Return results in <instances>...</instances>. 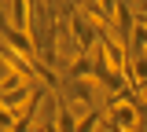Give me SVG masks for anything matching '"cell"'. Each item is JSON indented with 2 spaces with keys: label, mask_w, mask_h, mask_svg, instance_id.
I'll list each match as a JSON object with an SVG mask.
<instances>
[{
  "label": "cell",
  "mask_w": 147,
  "mask_h": 132,
  "mask_svg": "<svg viewBox=\"0 0 147 132\" xmlns=\"http://www.w3.org/2000/svg\"><path fill=\"white\" fill-rule=\"evenodd\" d=\"M66 26H70V37H74V44H77L81 52H96V48H99L103 29H99V22L92 19L85 7H77V11L70 15V22H66Z\"/></svg>",
  "instance_id": "cell-1"
},
{
  "label": "cell",
  "mask_w": 147,
  "mask_h": 132,
  "mask_svg": "<svg viewBox=\"0 0 147 132\" xmlns=\"http://www.w3.org/2000/svg\"><path fill=\"white\" fill-rule=\"evenodd\" d=\"M63 99H74V103H77V114L99 110V107H96V81H66V95H63Z\"/></svg>",
  "instance_id": "cell-2"
},
{
  "label": "cell",
  "mask_w": 147,
  "mask_h": 132,
  "mask_svg": "<svg viewBox=\"0 0 147 132\" xmlns=\"http://www.w3.org/2000/svg\"><path fill=\"white\" fill-rule=\"evenodd\" d=\"M92 74H96V52H81V55L70 62L66 81H92Z\"/></svg>",
  "instance_id": "cell-3"
},
{
  "label": "cell",
  "mask_w": 147,
  "mask_h": 132,
  "mask_svg": "<svg viewBox=\"0 0 147 132\" xmlns=\"http://www.w3.org/2000/svg\"><path fill=\"white\" fill-rule=\"evenodd\" d=\"M132 48H140V52H147V26L140 19H136V29H132Z\"/></svg>",
  "instance_id": "cell-4"
},
{
  "label": "cell",
  "mask_w": 147,
  "mask_h": 132,
  "mask_svg": "<svg viewBox=\"0 0 147 132\" xmlns=\"http://www.w3.org/2000/svg\"><path fill=\"white\" fill-rule=\"evenodd\" d=\"M4 29H11V11L0 7V33H4Z\"/></svg>",
  "instance_id": "cell-5"
},
{
  "label": "cell",
  "mask_w": 147,
  "mask_h": 132,
  "mask_svg": "<svg viewBox=\"0 0 147 132\" xmlns=\"http://www.w3.org/2000/svg\"><path fill=\"white\" fill-rule=\"evenodd\" d=\"M140 22H144V26H147V15H144V19H140Z\"/></svg>",
  "instance_id": "cell-6"
},
{
  "label": "cell",
  "mask_w": 147,
  "mask_h": 132,
  "mask_svg": "<svg viewBox=\"0 0 147 132\" xmlns=\"http://www.w3.org/2000/svg\"><path fill=\"white\" fill-rule=\"evenodd\" d=\"M40 132H44V129H40Z\"/></svg>",
  "instance_id": "cell-7"
}]
</instances>
